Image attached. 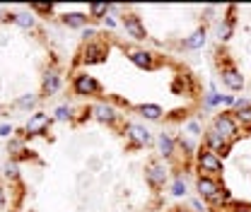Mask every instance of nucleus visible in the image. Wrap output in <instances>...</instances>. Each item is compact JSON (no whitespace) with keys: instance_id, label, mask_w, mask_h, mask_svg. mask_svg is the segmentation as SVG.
<instances>
[{"instance_id":"nucleus-12","label":"nucleus","mask_w":251,"mask_h":212,"mask_svg":"<svg viewBox=\"0 0 251 212\" xmlns=\"http://www.w3.org/2000/svg\"><path fill=\"white\" fill-rule=\"evenodd\" d=\"M51 116L49 114H44V111H36V114H31L27 125H25V133L27 135H44V133H49V125H51Z\"/></svg>"},{"instance_id":"nucleus-5","label":"nucleus","mask_w":251,"mask_h":212,"mask_svg":"<svg viewBox=\"0 0 251 212\" xmlns=\"http://www.w3.org/2000/svg\"><path fill=\"white\" fill-rule=\"evenodd\" d=\"M73 92L77 96H101L104 87L99 85V80H94L87 72H75L73 75Z\"/></svg>"},{"instance_id":"nucleus-40","label":"nucleus","mask_w":251,"mask_h":212,"mask_svg":"<svg viewBox=\"0 0 251 212\" xmlns=\"http://www.w3.org/2000/svg\"><path fill=\"white\" fill-rule=\"evenodd\" d=\"M244 130H247V135H251V125H249V128H244Z\"/></svg>"},{"instance_id":"nucleus-26","label":"nucleus","mask_w":251,"mask_h":212,"mask_svg":"<svg viewBox=\"0 0 251 212\" xmlns=\"http://www.w3.org/2000/svg\"><path fill=\"white\" fill-rule=\"evenodd\" d=\"M179 147L184 150V157H188V159L196 154V147L191 145V140H188V138H184V135H179V138H176V150H179Z\"/></svg>"},{"instance_id":"nucleus-19","label":"nucleus","mask_w":251,"mask_h":212,"mask_svg":"<svg viewBox=\"0 0 251 212\" xmlns=\"http://www.w3.org/2000/svg\"><path fill=\"white\" fill-rule=\"evenodd\" d=\"M135 111L148 121H162V116H164V109L157 104H140V106H135Z\"/></svg>"},{"instance_id":"nucleus-15","label":"nucleus","mask_w":251,"mask_h":212,"mask_svg":"<svg viewBox=\"0 0 251 212\" xmlns=\"http://www.w3.org/2000/svg\"><path fill=\"white\" fill-rule=\"evenodd\" d=\"M227 17H222V22H220V27H218V39H220V44H227L229 39H232V34H234V24H237V17H234V12H237V7L234 5H229L227 7Z\"/></svg>"},{"instance_id":"nucleus-16","label":"nucleus","mask_w":251,"mask_h":212,"mask_svg":"<svg viewBox=\"0 0 251 212\" xmlns=\"http://www.w3.org/2000/svg\"><path fill=\"white\" fill-rule=\"evenodd\" d=\"M205 41H208V29H205V27H198L191 36H186V39L181 41V46H184L186 51H201V48L205 46Z\"/></svg>"},{"instance_id":"nucleus-28","label":"nucleus","mask_w":251,"mask_h":212,"mask_svg":"<svg viewBox=\"0 0 251 212\" xmlns=\"http://www.w3.org/2000/svg\"><path fill=\"white\" fill-rule=\"evenodd\" d=\"M36 101H39V96H36V94H22L15 104H17L20 109H31V106H36Z\"/></svg>"},{"instance_id":"nucleus-18","label":"nucleus","mask_w":251,"mask_h":212,"mask_svg":"<svg viewBox=\"0 0 251 212\" xmlns=\"http://www.w3.org/2000/svg\"><path fill=\"white\" fill-rule=\"evenodd\" d=\"M61 22L68 29H85L90 22V12H65L61 15Z\"/></svg>"},{"instance_id":"nucleus-11","label":"nucleus","mask_w":251,"mask_h":212,"mask_svg":"<svg viewBox=\"0 0 251 212\" xmlns=\"http://www.w3.org/2000/svg\"><path fill=\"white\" fill-rule=\"evenodd\" d=\"M92 109V116L97 118L99 123H106V125H116V123L121 121V114L109 104V101H97L94 106H90Z\"/></svg>"},{"instance_id":"nucleus-7","label":"nucleus","mask_w":251,"mask_h":212,"mask_svg":"<svg viewBox=\"0 0 251 212\" xmlns=\"http://www.w3.org/2000/svg\"><path fill=\"white\" fill-rule=\"evenodd\" d=\"M121 27H124L126 34H128L130 39H135V41H148V39H150V34H148L143 20H140V15H135V12H130V10H124V15H121Z\"/></svg>"},{"instance_id":"nucleus-29","label":"nucleus","mask_w":251,"mask_h":212,"mask_svg":"<svg viewBox=\"0 0 251 212\" xmlns=\"http://www.w3.org/2000/svg\"><path fill=\"white\" fill-rule=\"evenodd\" d=\"M53 121H73V109L70 106H58L56 111H53Z\"/></svg>"},{"instance_id":"nucleus-31","label":"nucleus","mask_w":251,"mask_h":212,"mask_svg":"<svg viewBox=\"0 0 251 212\" xmlns=\"http://www.w3.org/2000/svg\"><path fill=\"white\" fill-rule=\"evenodd\" d=\"M186 130H188V135H203V128H201V123L198 121L186 123Z\"/></svg>"},{"instance_id":"nucleus-33","label":"nucleus","mask_w":251,"mask_h":212,"mask_svg":"<svg viewBox=\"0 0 251 212\" xmlns=\"http://www.w3.org/2000/svg\"><path fill=\"white\" fill-rule=\"evenodd\" d=\"M229 208H232V212H251L249 203H232Z\"/></svg>"},{"instance_id":"nucleus-22","label":"nucleus","mask_w":251,"mask_h":212,"mask_svg":"<svg viewBox=\"0 0 251 212\" xmlns=\"http://www.w3.org/2000/svg\"><path fill=\"white\" fill-rule=\"evenodd\" d=\"M109 12H111L109 2H94V5H90V20H104Z\"/></svg>"},{"instance_id":"nucleus-4","label":"nucleus","mask_w":251,"mask_h":212,"mask_svg":"<svg viewBox=\"0 0 251 212\" xmlns=\"http://www.w3.org/2000/svg\"><path fill=\"white\" fill-rule=\"evenodd\" d=\"M124 135L128 140V147L130 150H143L152 142V135L145 125H138V123H124Z\"/></svg>"},{"instance_id":"nucleus-36","label":"nucleus","mask_w":251,"mask_h":212,"mask_svg":"<svg viewBox=\"0 0 251 212\" xmlns=\"http://www.w3.org/2000/svg\"><path fill=\"white\" fill-rule=\"evenodd\" d=\"M31 12H53V5H31Z\"/></svg>"},{"instance_id":"nucleus-21","label":"nucleus","mask_w":251,"mask_h":212,"mask_svg":"<svg viewBox=\"0 0 251 212\" xmlns=\"http://www.w3.org/2000/svg\"><path fill=\"white\" fill-rule=\"evenodd\" d=\"M208 205H210V208H215V210H218V208H229V205H232V193H229V188H225V186H222V188H220V193H215V195L208 200Z\"/></svg>"},{"instance_id":"nucleus-38","label":"nucleus","mask_w":251,"mask_h":212,"mask_svg":"<svg viewBox=\"0 0 251 212\" xmlns=\"http://www.w3.org/2000/svg\"><path fill=\"white\" fill-rule=\"evenodd\" d=\"M2 205H5V188L0 186V208H2Z\"/></svg>"},{"instance_id":"nucleus-10","label":"nucleus","mask_w":251,"mask_h":212,"mask_svg":"<svg viewBox=\"0 0 251 212\" xmlns=\"http://www.w3.org/2000/svg\"><path fill=\"white\" fill-rule=\"evenodd\" d=\"M203 147H208L210 152H215L218 157H222V159H225V157L232 152V147H234V145H232L229 140H225L220 133H215L213 128H208V130H205V135H203Z\"/></svg>"},{"instance_id":"nucleus-8","label":"nucleus","mask_w":251,"mask_h":212,"mask_svg":"<svg viewBox=\"0 0 251 212\" xmlns=\"http://www.w3.org/2000/svg\"><path fill=\"white\" fill-rule=\"evenodd\" d=\"M109 56V44L104 39H94L90 44H85V48L80 51V61L85 65H97V63H104Z\"/></svg>"},{"instance_id":"nucleus-37","label":"nucleus","mask_w":251,"mask_h":212,"mask_svg":"<svg viewBox=\"0 0 251 212\" xmlns=\"http://www.w3.org/2000/svg\"><path fill=\"white\" fill-rule=\"evenodd\" d=\"M191 205H193V208H196L198 212H203V210H205V205H201V200H193Z\"/></svg>"},{"instance_id":"nucleus-27","label":"nucleus","mask_w":251,"mask_h":212,"mask_svg":"<svg viewBox=\"0 0 251 212\" xmlns=\"http://www.w3.org/2000/svg\"><path fill=\"white\" fill-rule=\"evenodd\" d=\"M222 96H225V94H218L215 90H210L208 94H205V101H203V104H205V109H213V106H222Z\"/></svg>"},{"instance_id":"nucleus-9","label":"nucleus","mask_w":251,"mask_h":212,"mask_svg":"<svg viewBox=\"0 0 251 212\" xmlns=\"http://www.w3.org/2000/svg\"><path fill=\"white\" fill-rule=\"evenodd\" d=\"M220 80H222V85H225L227 90H232V92L244 90V75L239 72V68L232 61H225L220 65Z\"/></svg>"},{"instance_id":"nucleus-6","label":"nucleus","mask_w":251,"mask_h":212,"mask_svg":"<svg viewBox=\"0 0 251 212\" xmlns=\"http://www.w3.org/2000/svg\"><path fill=\"white\" fill-rule=\"evenodd\" d=\"M126 56H128V61L133 63L135 68H140V70H148V72H152L159 68V56H155L152 51H145V48H130V46H126L124 48Z\"/></svg>"},{"instance_id":"nucleus-17","label":"nucleus","mask_w":251,"mask_h":212,"mask_svg":"<svg viewBox=\"0 0 251 212\" xmlns=\"http://www.w3.org/2000/svg\"><path fill=\"white\" fill-rule=\"evenodd\" d=\"M157 147H159V154H162L164 162L167 159H174V154H176V138H172L169 133H159Z\"/></svg>"},{"instance_id":"nucleus-1","label":"nucleus","mask_w":251,"mask_h":212,"mask_svg":"<svg viewBox=\"0 0 251 212\" xmlns=\"http://www.w3.org/2000/svg\"><path fill=\"white\" fill-rule=\"evenodd\" d=\"M196 171H198V176L220 179L222 171H225V162H222V157H218L215 152H210L208 147H201L196 152Z\"/></svg>"},{"instance_id":"nucleus-32","label":"nucleus","mask_w":251,"mask_h":212,"mask_svg":"<svg viewBox=\"0 0 251 212\" xmlns=\"http://www.w3.org/2000/svg\"><path fill=\"white\" fill-rule=\"evenodd\" d=\"M101 24H104V27H106V29H116V27H119V24H121V22H116V20H114V17H111V15H106V17H104V20H101Z\"/></svg>"},{"instance_id":"nucleus-14","label":"nucleus","mask_w":251,"mask_h":212,"mask_svg":"<svg viewBox=\"0 0 251 212\" xmlns=\"http://www.w3.org/2000/svg\"><path fill=\"white\" fill-rule=\"evenodd\" d=\"M220 188H222V183L220 179H213V176H198L196 179V190H198V195L208 203L215 193H220Z\"/></svg>"},{"instance_id":"nucleus-20","label":"nucleus","mask_w":251,"mask_h":212,"mask_svg":"<svg viewBox=\"0 0 251 212\" xmlns=\"http://www.w3.org/2000/svg\"><path fill=\"white\" fill-rule=\"evenodd\" d=\"M15 24H20L22 29H34L36 27V17H34V12L27 10V12H12V15H7Z\"/></svg>"},{"instance_id":"nucleus-34","label":"nucleus","mask_w":251,"mask_h":212,"mask_svg":"<svg viewBox=\"0 0 251 212\" xmlns=\"http://www.w3.org/2000/svg\"><path fill=\"white\" fill-rule=\"evenodd\" d=\"M82 39H85V44H90V41H94V39H97V31H94L92 27H90V29L85 27V29H82Z\"/></svg>"},{"instance_id":"nucleus-35","label":"nucleus","mask_w":251,"mask_h":212,"mask_svg":"<svg viewBox=\"0 0 251 212\" xmlns=\"http://www.w3.org/2000/svg\"><path fill=\"white\" fill-rule=\"evenodd\" d=\"M12 133H15V128H12V125H7V123H2V125H0V138H12Z\"/></svg>"},{"instance_id":"nucleus-25","label":"nucleus","mask_w":251,"mask_h":212,"mask_svg":"<svg viewBox=\"0 0 251 212\" xmlns=\"http://www.w3.org/2000/svg\"><path fill=\"white\" fill-rule=\"evenodd\" d=\"M7 152L12 154V159H17V157H20V152H25V138H10Z\"/></svg>"},{"instance_id":"nucleus-3","label":"nucleus","mask_w":251,"mask_h":212,"mask_svg":"<svg viewBox=\"0 0 251 212\" xmlns=\"http://www.w3.org/2000/svg\"><path fill=\"white\" fill-rule=\"evenodd\" d=\"M169 179V164L162 159V157H155L145 164V181L150 183L155 190H159Z\"/></svg>"},{"instance_id":"nucleus-23","label":"nucleus","mask_w":251,"mask_h":212,"mask_svg":"<svg viewBox=\"0 0 251 212\" xmlns=\"http://www.w3.org/2000/svg\"><path fill=\"white\" fill-rule=\"evenodd\" d=\"M2 176H5L7 181H17V179H20V164H17V159H10V162L2 166Z\"/></svg>"},{"instance_id":"nucleus-2","label":"nucleus","mask_w":251,"mask_h":212,"mask_svg":"<svg viewBox=\"0 0 251 212\" xmlns=\"http://www.w3.org/2000/svg\"><path fill=\"white\" fill-rule=\"evenodd\" d=\"M215 133H220L225 140H229L232 145L242 138V125L239 121L234 118V114L232 111H222V114H215V118H213V125H210Z\"/></svg>"},{"instance_id":"nucleus-30","label":"nucleus","mask_w":251,"mask_h":212,"mask_svg":"<svg viewBox=\"0 0 251 212\" xmlns=\"http://www.w3.org/2000/svg\"><path fill=\"white\" fill-rule=\"evenodd\" d=\"M247 109H251V101L244 99V96H237V99H234V106H232L229 111H232V114H242V111H247Z\"/></svg>"},{"instance_id":"nucleus-13","label":"nucleus","mask_w":251,"mask_h":212,"mask_svg":"<svg viewBox=\"0 0 251 212\" xmlns=\"http://www.w3.org/2000/svg\"><path fill=\"white\" fill-rule=\"evenodd\" d=\"M61 90V72L58 68H46L44 77H41V96H53Z\"/></svg>"},{"instance_id":"nucleus-24","label":"nucleus","mask_w":251,"mask_h":212,"mask_svg":"<svg viewBox=\"0 0 251 212\" xmlns=\"http://www.w3.org/2000/svg\"><path fill=\"white\" fill-rule=\"evenodd\" d=\"M169 190H172L174 198H184V195H186V181H184L181 174L174 176V181H172V188H169Z\"/></svg>"},{"instance_id":"nucleus-39","label":"nucleus","mask_w":251,"mask_h":212,"mask_svg":"<svg viewBox=\"0 0 251 212\" xmlns=\"http://www.w3.org/2000/svg\"><path fill=\"white\" fill-rule=\"evenodd\" d=\"M172 212H191V210H184V208H174Z\"/></svg>"}]
</instances>
